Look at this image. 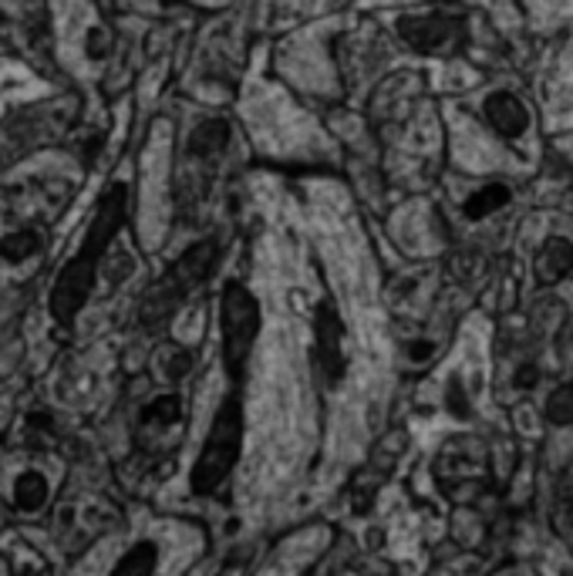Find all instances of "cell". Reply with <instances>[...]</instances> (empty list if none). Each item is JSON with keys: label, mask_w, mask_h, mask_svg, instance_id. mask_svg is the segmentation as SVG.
<instances>
[{"label": "cell", "mask_w": 573, "mask_h": 576, "mask_svg": "<svg viewBox=\"0 0 573 576\" xmlns=\"http://www.w3.org/2000/svg\"><path fill=\"white\" fill-rule=\"evenodd\" d=\"M126 212H129V189L122 182H115L101 196V202H98V209H95V216L88 222V234H85L78 254L61 267V274H58V280L51 287L48 307H51L55 324L71 327L75 317L85 310V304H88V297L95 290V280H98L101 257L108 254V247L115 244V237H119V229L126 222Z\"/></svg>", "instance_id": "1"}, {"label": "cell", "mask_w": 573, "mask_h": 576, "mask_svg": "<svg viewBox=\"0 0 573 576\" xmlns=\"http://www.w3.org/2000/svg\"><path fill=\"white\" fill-rule=\"evenodd\" d=\"M240 391L244 388H229V395L219 405V411L209 425V435L196 455V466L189 473V489L196 496H213L240 463V451H244V398H240Z\"/></svg>", "instance_id": "2"}, {"label": "cell", "mask_w": 573, "mask_h": 576, "mask_svg": "<svg viewBox=\"0 0 573 576\" xmlns=\"http://www.w3.org/2000/svg\"><path fill=\"white\" fill-rule=\"evenodd\" d=\"M219 337L223 368L234 388H244L254 344L260 337V304L244 284H226L219 297Z\"/></svg>", "instance_id": "3"}, {"label": "cell", "mask_w": 573, "mask_h": 576, "mask_svg": "<svg viewBox=\"0 0 573 576\" xmlns=\"http://www.w3.org/2000/svg\"><path fill=\"white\" fill-rule=\"evenodd\" d=\"M216 240H202V244H192L142 297L139 304V320L142 324H162L166 317H172L182 300L209 277L213 264H216Z\"/></svg>", "instance_id": "4"}, {"label": "cell", "mask_w": 573, "mask_h": 576, "mask_svg": "<svg viewBox=\"0 0 573 576\" xmlns=\"http://www.w3.org/2000/svg\"><path fill=\"white\" fill-rule=\"evenodd\" d=\"M458 31H463V21L452 18V14H442V11L412 14V18H402V21H398L402 41H405L412 51H425V54L455 44V41H458Z\"/></svg>", "instance_id": "5"}, {"label": "cell", "mask_w": 573, "mask_h": 576, "mask_svg": "<svg viewBox=\"0 0 573 576\" xmlns=\"http://www.w3.org/2000/svg\"><path fill=\"white\" fill-rule=\"evenodd\" d=\"M314 344H317V365L324 378L337 385L344 371H348V361H344V327L330 304H320L314 314Z\"/></svg>", "instance_id": "6"}, {"label": "cell", "mask_w": 573, "mask_h": 576, "mask_svg": "<svg viewBox=\"0 0 573 576\" xmlns=\"http://www.w3.org/2000/svg\"><path fill=\"white\" fill-rule=\"evenodd\" d=\"M483 115H486V122L496 136L516 142L530 132V108L513 95V91H490L483 98Z\"/></svg>", "instance_id": "7"}, {"label": "cell", "mask_w": 573, "mask_h": 576, "mask_svg": "<svg viewBox=\"0 0 573 576\" xmlns=\"http://www.w3.org/2000/svg\"><path fill=\"white\" fill-rule=\"evenodd\" d=\"M570 274H573V244L563 237H550L536 254V280L553 287L563 284Z\"/></svg>", "instance_id": "8"}, {"label": "cell", "mask_w": 573, "mask_h": 576, "mask_svg": "<svg viewBox=\"0 0 573 576\" xmlns=\"http://www.w3.org/2000/svg\"><path fill=\"white\" fill-rule=\"evenodd\" d=\"M226 146H229V126H226L223 119H206V122H199V126L189 132V139H186V152H189L192 159H199V162L216 159Z\"/></svg>", "instance_id": "9"}, {"label": "cell", "mask_w": 573, "mask_h": 576, "mask_svg": "<svg viewBox=\"0 0 573 576\" xmlns=\"http://www.w3.org/2000/svg\"><path fill=\"white\" fill-rule=\"evenodd\" d=\"M48 499H51V486H48V479L41 476V473H34V469H28V473H21L18 479H14V489H11V503H14V509L18 513H41L45 506H48Z\"/></svg>", "instance_id": "10"}, {"label": "cell", "mask_w": 573, "mask_h": 576, "mask_svg": "<svg viewBox=\"0 0 573 576\" xmlns=\"http://www.w3.org/2000/svg\"><path fill=\"white\" fill-rule=\"evenodd\" d=\"M182 421V398L179 395H159L139 411V431H169Z\"/></svg>", "instance_id": "11"}, {"label": "cell", "mask_w": 573, "mask_h": 576, "mask_svg": "<svg viewBox=\"0 0 573 576\" xmlns=\"http://www.w3.org/2000/svg\"><path fill=\"white\" fill-rule=\"evenodd\" d=\"M156 566H159V543L139 539L132 549H126V556L115 563L108 576H156Z\"/></svg>", "instance_id": "12"}, {"label": "cell", "mask_w": 573, "mask_h": 576, "mask_svg": "<svg viewBox=\"0 0 573 576\" xmlns=\"http://www.w3.org/2000/svg\"><path fill=\"white\" fill-rule=\"evenodd\" d=\"M513 199V192H510V186H503V182H490V186H483V189H476L470 199H466V206H463V212L470 216V219H486V216H493V212H500L506 202Z\"/></svg>", "instance_id": "13"}, {"label": "cell", "mask_w": 573, "mask_h": 576, "mask_svg": "<svg viewBox=\"0 0 573 576\" xmlns=\"http://www.w3.org/2000/svg\"><path fill=\"white\" fill-rule=\"evenodd\" d=\"M41 247H45V240H41L38 229H31V226L14 229V234H8L4 244H0V250H4V260L8 264H24V260L38 257Z\"/></svg>", "instance_id": "14"}, {"label": "cell", "mask_w": 573, "mask_h": 576, "mask_svg": "<svg viewBox=\"0 0 573 576\" xmlns=\"http://www.w3.org/2000/svg\"><path fill=\"white\" fill-rule=\"evenodd\" d=\"M543 415H546L550 425H560V428L563 425H573V381L553 388V395L543 405Z\"/></svg>", "instance_id": "15"}, {"label": "cell", "mask_w": 573, "mask_h": 576, "mask_svg": "<svg viewBox=\"0 0 573 576\" xmlns=\"http://www.w3.org/2000/svg\"><path fill=\"white\" fill-rule=\"evenodd\" d=\"M445 408L452 418H470L473 415V405H470V395L463 388V381H448L445 388Z\"/></svg>", "instance_id": "16"}, {"label": "cell", "mask_w": 573, "mask_h": 576, "mask_svg": "<svg viewBox=\"0 0 573 576\" xmlns=\"http://www.w3.org/2000/svg\"><path fill=\"white\" fill-rule=\"evenodd\" d=\"M166 358H169V365H166V375H169V378H182V375L192 368V358H189L186 351H179V348H172Z\"/></svg>", "instance_id": "17"}, {"label": "cell", "mask_w": 573, "mask_h": 576, "mask_svg": "<svg viewBox=\"0 0 573 576\" xmlns=\"http://www.w3.org/2000/svg\"><path fill=\"white\" fill-rule=\"evenodd\" d=\"M513 381H516V388H523V391H530V388H533V385L540 381V371H536L533 365H523V368L516 371V378H513Z\"/></svg>", "instance_id": "18"}, {"label": "cell", "mask_w": 573, "mask_h": 576, "mask_svg": "<svg viewBox=\"0 0 573 576\" xmlns=\"http://www.w3.org/2000/svg\"><path fill=\"white\" fill-rule=\"evenodd\" d=\"M408 351H412V358H415V361H422V358H428V355H432V348H428V344H412Z\"/></svg>", "instance_id": "19"}]
</instances>
